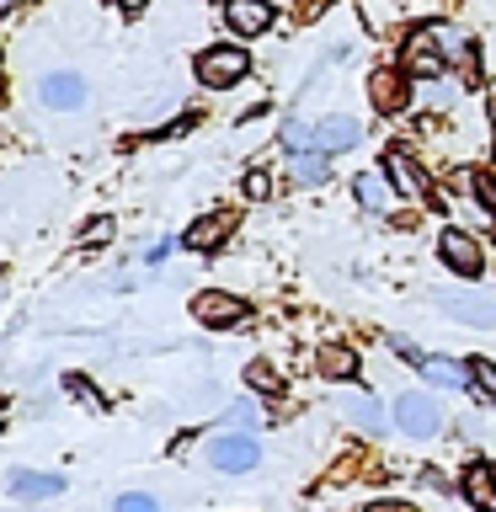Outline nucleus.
<instances>
[{"label":"nucleus","mask_w":496,"mask_h":512,"mask_svg":"<svg viewBox=\"0 0 496 512\" xmlns=\"http://www.w3.org/2000/svg\"><path fill=\"white\" fill-rule=\"evenodd\" d=\"M192 70H198L203 86L224 91V86H240V80L251 75V59H246V48H240V43H214V48H203V54H198Z\"/></svg>","instance_id":"f257e3e1"},{"label":"nucleus","mask_w":496,"mask_h":512,"mask_svg":"<svg viewBox=\"0 0 496 512\" xmlns=\"http://www.w3.org/2000/svg\"><path fill=\"white\" fill-rule=\"evenodd\" d=\"M224 27L235 38H262L272 27V0H224Z\"/></svg>","instance_id":"9d476101"},{"label":"nucleus","mask_w":496,"mask_h":512,"mask_svg":"<svg viewBox=\"0 0 496 512\" xmlns=\"http://www.w3.org/2000/svg\"><path fill=\"white\" fill-rule=\"evenodd\" d=\"M64 395H70V400H86V406H102V395L91 390L86 374H64Z\"/></svg>","instance_id":"bb28decb"},{"label":"nucleus","mask_w":496,"mask_h":512,"mask_svg":"<svg viewBox=\"0 0 496 512\" xmlns=\"http://www.w3.org/2000/svg\"><path fill=\"white\" fill-rule=\"evenodd\" d=\"M246 198H256V203H262V198H272V171H267V166L246 171Z\"/></svg>","instance_id":"c85d7f7f"},{"label":"nucleus","mask_w":496,"mask_h":512,"mask_svg":"<svg viewBox=\"0 0 496 512\" xmlns=\"http://www.w3.org/2000/svg\"><path fill=\"white\" fill-rule=\"evenodd\" d=\"M342 416H347V422H358L363 432H379L384 427V406H379V400H368V395H347L342 400Z\"/></svg>","instance_id":"aec40b11"},{"label":"nucleus","mask_w":496,"mask_h":512,"mask_svg":"<svg viewBox=\"0 0 496 512\" xmlns=\"http://www.w3.org/2000/svg\"><path fill=\"white\" fill-rule=\"evenodd\" d=\"M395 427L406 432V438H432V432L443 427L438 400L422 395V390H400V395H395Z\"/></svg>","instance_id":"f03ea898"},{"label":"nucleus","mask_w":496,"mask_h":512,"mask_svg":"<svg viewBox=\"0 0 496 512\" xmlns=\"http://www.w3.org/2000/svg\"><path fill=\"white\" fill-rule=\"evenodd\" d=\"M256 422H262V411H256V400H235V406L219 416V427H235V432H251Z\"/></svg>","instance_id":"5701e85b"},{"label":"nucleus","mask_w":496,"mask_h":512,"mask_svg":"<svg viewBox=\"0 0 496 512\" xmlns=\"http://www.w3.org/2000/svg\"><path fill=\"white\" fill-rule=\"evenodd\" d=\"M166 256H171V240H155V246L144 251V262H150V267H160V262H166Z\"/></svg>","instance_id":"2f4dec72"},{"label":"nucleus","mask_w":496,"mask_h":512,"mask_svg":"<svg viewBox=\"0 0 496 512\" xmlns=\"http://www.w3.org/2000/svg\"><path fill=\"white\" fill-rule=\"evenodd\" d=\"M278 134H283L288 150H315V123H304V118H288Z\"/></svg>","instance_id":"b1692460"},{"label":"nucleus","mask_w":496,"mask_h":512,"mask_svg":"<svg viewBox=\"0 0 496 512\" xmlns=\"http://www.w3.org/2000/svg\"><path fill=\"white\" fill-rule=\"evenodd\" d=\"M315 368H320V374H326V379H358V352H352V347H342V342H326V347H320L315 352Z\"/></svg>","instance_id":"f3484780"},{"label":"nucleus","mask_w":496,"mask_h":512,"mask_svg":"<svg viewBox=\"0 0 496 512\" xmlns=\"http://www.w3.org/2000/svg\"><path fill=\"white\" fill-rule=\"evenodd\" d=\"M400 70H406L411 80H432V75H443V70H448V54H443V43H438V27L411 32V43H406V59H400Z\"/></svg>","instance_id":"20e7f679"},{"label":"nucleus","mask_w":496,"mask_h":512,"mask_svg":"<svg viewBox=\"0 0 496 512\" xmlns=\"http://www.w3.org/2000/svg\"><path fill=\"white\" fill-rule=\"evenodd\" d=\"M0 6H6V0H0Z\"/></svg>","instance_id":"c9c22d12"},{"label":"nucleus","mask_w":496,"mask_h":512,"mask_svg":"<svg viewBox=\"0 0 496 512\" xmlns=\"http://www.w3.org/2000/svg\"><path fill=\"white\" fill-rule=\"evenodd\" d=\"M118 6H123V11H128V16H139V11H144V6H150V0H118Z\"/></svg>","instance_id":"72a5a7b5"},{"label":"nucleus","mask_w":496,"mask_h":512,"mask_svg":"<svg viewBox=\"0 0 496 512\" xmlns=\"http://www.w3.org/2000/svg\"><path fill=\"white\" fill-rule=\"evenodd\" d=\"M475 198H486V208H496V171H475Z\"/></svg>","instance_id":"7c9ffc66"},{"label":"nucleus","mask_w":496,"mask_h":512,"mask_svg":"<svg viewBox=\"0 0 496 512\" xmlns=\"http://www.w3.org/2000/svg\"><path fill=\"white\" fill-rule=\"evenodd\" d=\"M406 70H374L368 75V102H374V112H384V118H395V112L411 107V86H406Z\"/></svg>","instance_id":"423d86ee"},{"label":"nucleus","mask_w":496,"mask_h":512,"mask_svg":"<svg viewBox=\"0 0 496 512\" xmlns=\"http://www.w3.org/2000/svg\"><path fill=\"white\" fill-rule=\"evenodd\" d=\"M358 139H363V128H358V118H347V112H331V118L315 123V150L320 155H342Z\"/></svg>","instance_id":"f8f14e48"},{"label":"nucleus","mask_w":496,"mask_h":512,"mask_svg":"<svg viewBox=\"0 0 496 512\" xmlns=\"http://www.w3.org/2000/svg\"><path fill=\"white\" fill-rule=\"evenodd\" d=\"M438 310L464 320V326H496V299L486 294H438Z\"/></svg>","instance_id":"4468645a"},{"label":"nucleus","mask_w":496,"mask_h":512,"mask_svg":"<svg viewBox=\"0 0 496 512\" xmlns=\"http://www.w3.org/2000/svg\"><path fill=\"white\" fill-rule=\"evenodd\" d=\"M112 512H160L155 496H144V491H123L118 502H112Z\"/></svg>","instance_id":"cd10ccee"},{"label":"nucleus","mask_w":496,"mask_h":512,"mask_svg":"<svg viewBox=\"0 0 496 512\" xmlns=\"http://www.w3.org/2000/svg\"><path fill=\"white\" fill-rule=\"evenodd\" d=\"M107 240H112V219H107V214L91 219L86 230H80V246H107Z\"/></svg>","instance_id":"c756f323"},{"label":"nucleus","mask_w":496,"mask_h":512,"mask_svg":"<svg viewBox=\"0 0 496 512\" xmlns=\"http://www.w3.org/2000/svg\"><path fill=\"white\" fill-rule=\"evenodd\" d=\"M192 315H198L203 326H240V320H246V299L224 294V288H208V294L192 299Z\"/></svg>","instance_id":"9b49d317"},{"label":"nucleus","mask_w":496,"mask_h":512,"mask_svg":"<svg viewBox=\"0 0 496 512\" xmlns=\"http://www.w3.org/2000/svg\"><path fill=\"white\" fill-rule=\"evenodd\" d=\"M459 491H464V502H470L475 512H496V470L491 464H464Z\"/></svg>","instance_id":"2eb2a0df"},{"label":"nucleus","mask_w":496,"mask_h":512,"mask_svg":"<svg viewBox=\"0 0 496 512\" xmlns=\"http://www.w3.org/2000/svg\"><path fill=\"white\" fill-rule=\"evenodd\" d=\"M363 512H416L411 502H374V507H363Z\"/></svg>","instance_id":"473e14b6"},{"label":"nucleus","mask_w":496,"mask_h":512,"mask_svg":"<svg viewBox=\"0 0 496 512\" xmlns=\"http://www.w3.org/2000/svg\"><path fill=\"white\" fill-rule=\"evenodd\" d=\"M288 176L299 187H326L331 182V155L320 150H288Z\"/></svg>","instance_id":"dca6fc26"},{"label":"nucleus","mask_w":496,"mask_h":512,"mask_svg":"<svg viewBox=\"0 0 496 512\" xmlns=\"http://www.w3.org/2000/svg\"><path fill=\"white\" fill-rule=\"evenodd\" d=\"M464 368H470V390H475L480 400H496V363H491V358H470Z\"/></svg>","instance_id":"4be33fe9"},{"label":"nucleus","mask_w":496,"mask_h":512,"mask_svg":"<svg viewBox=\"0 0 496 512\" xmlns=\"http://www.w3.org/2000/svg\"><path fill=\"white\" fill-rule=\"evenodd\" d=\"M384 171H390L395 192H406V198H432V176L422 171V160H416L406 144H390V150H384Z\"/></svg>","instance_id":"39448f33"},{"label":"nucleus","mask_w":496,"mask_h":512,"mask_svg":"<svg viewBox=\"0 0 496 512\" xmlns=\"http://www.w3.org/2000/svg\"><path fill=\"white\" fill-rule=\"evenodd\" d=\"M438 43H443L448 64H470V38H464V32H454V27H438Z\"/></svg>","instance_id":"393cba45"},{"label":"nucleus","mask_w":496,"mask_h":512,"mask_svg":"<svg viewBox=\"0 0 496 512\" xmlns=\"http://www.w3.org/2000/svg\"><path fill=\"white\" fill-rule=\"evenodd\" d=\"M256 459H262V448H256L251 432H219L208 443V464L224 475H246V470H256Z\"/></svg>","instance_id":"7ed1b4c3"},{"label":"nucleus","mask_w":496,"mask_h":512,"mask_svg":"<svg viewBox=\"0 0 496 512\" xmlns=\"http://www.w3.org/2000/svg\"><path fill=\"white\" fill-rule=\"evenodd\" d=\"M422 374L432 379V384H443V390H470V368L464 363H454V358H422Z\"/></svg>","instance_id":"6ab92c4d"},{"label":"nucleus","mask_w":496,"mask_h":512,"mask_svg":"<svg viewBox=\"0 0 496 512\" xmlns=\"http://www.w3.org/2000/svg\"><path fill=\"white\" fill-rule=\"evenodd\" d=\"M454 96H459V80L454 75H432V80L416 86V102H422V107H448Z\"/></svg>","instance_id":"412c9836"},{"label":"nucleus","mask_w":496,"mask_h":512,"mask_svg":"<svg viewBox=\"0 0 496 512\" xmlns=\"http://www.w3.org/2000/svg\"><path fill=\"white\" fill-rule=\"evenodd\" d=\"M11 491L22 496V502H48V496H59V491H64V480H59V475H32V470H16V475H11Z\"/></svg>","instance_id":"a211bd4d"},{"label":"nucleus","mask_w":496,"mask_h":512,"mask_svg":"<svg viewBox=\"0 0 496 512\" xmlns=\"http://www.w3.org/2000/svg\"><path fill=\"white\" fill-rule=\"evenodd\" d=\"M0 427H6V411H0Z\"/></svg>","instance_id":"f704fd0d"},{"label":"nucleus","mask_w":496,"mask_h":512,"mask_svg":"<svg viewBox=\"0 0 496 512\" xmlns=\"http://www.w3.org/2000/svg\"><path fill=\"white\" fill-rule=\"evenodd\" d=\"M38 96H43V107H54V112H80L86 107V80H80L75 70H48L38 80Z\"/></svg>","instance_id":"1a4fd4ad"},{"label":"nucleus","mask_w":496,"mask_h":512,"mask_svg":"<svg viewBox=\"0 0 496 512\" xmlns=\"http://www.w3.org/2000/svg\"><path fill=\"white\" fill-rule=\"evenodd\" d=\"M246 384H251L256 395H272V390H278V368H272V363H251L246 368Z\"/></svg>","instance_id":"a878e982"},{"label":"nucleus","mask_w":496,"mask_h":512,"mask_svg":"<svg viewBox=\"0 0 496 512\" xmlns=\"http://www.w3.org/2000/svg\"><path fill=\"white\" fill-rule=\"evenodd\" d=\"M230 224H235V214L214 208V214H203V219L187 224V230H182V246H187V251H219L224 235H230Z\"/></svg>","instance_id":"ddd939ff"},{"label":"nucleus","mask_w":496,"mask_h":512,"mask_svg":"<svg viewBox=\"0 0 496 512\" xmlns=\"http://www.w3.org/2000/svg\"><path fill=\"white\" fill-rule=\"evenodd\" d=\"M438 256L459 272V278H480V272H486V251H480V240L464 235V230H443L438 235Z\"/></svg>","instance_id":"0eeeda50"},{"label":"nucleus","mask_w":496,"mask_h":512,"mask_svg":"<svg viewBox=\"0 0 496 512\" xmlns=\"http://www.w3.org/2000/svg\"><path fill=\"white\" fill-rule=\"evenodd\" d=\"M352 198H358L363 214L390 219L395 214V182H390V171H358V176H352Z\"/></svg>","instance_id":"6e6552de"}]
</instances>
